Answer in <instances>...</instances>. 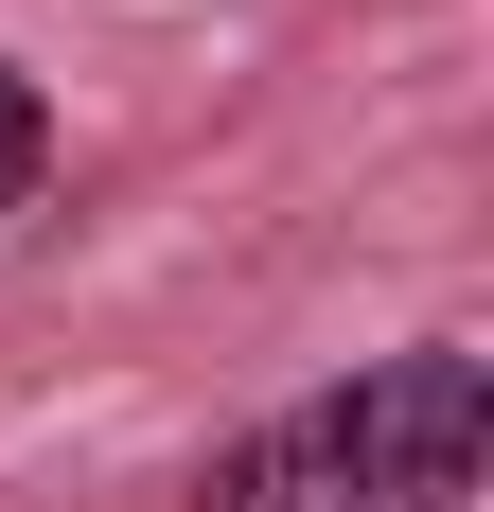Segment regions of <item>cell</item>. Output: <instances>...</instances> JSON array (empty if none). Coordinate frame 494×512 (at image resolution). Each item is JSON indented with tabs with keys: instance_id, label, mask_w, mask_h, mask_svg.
Instances as JSON below:
<instances>
[{
	"instance_id": "6da1fadb",
	"label": "cell",
	"mask_w": 494,
	"mask_h": 512,
	"mask_svg": "<svg viewBox=\"0 0 494 512\" xmlns=\"http://www.w3.org/2000/svg\"><path fill=\"white\" fill-rule=\"evenodd\" d=\"M195 512H477V354L406 336L195 460Z\"/></svg>"
},
{
	"instance_id": "7a4b0ae2",
	"label": "cell",
	"mask_w": 494,
	"mask_h": 512,
	"mask_svg": "<svg viewBox=\"0 0 494 512\" xmlns=\"http://www.w3.org/2000/svg\"><path fill=\"white\" fill-rule=\"evenodd\" d=\"M36 177H53V89L18 71V53H0V212L36 195Z\"/></svg>"
}]
</instances>
